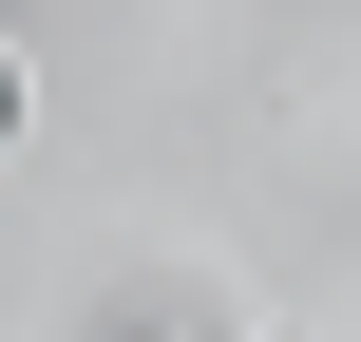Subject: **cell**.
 Instances as JSON below:
<instances>
[{
	"mask_svg": "<svg viewBox=\"0 0 361 342\" xmlns=\"http://www.w3.org/2000/svg\"><path fill=\"white\" fill-rule=\"evenodd\" d=\"M0 133H19V57H0Z\"/></svg>",
	"mask_w": 361,
	"mask_h": 342,
	"instance_id": "1",
	"label": "cell"
}]
</instances>
